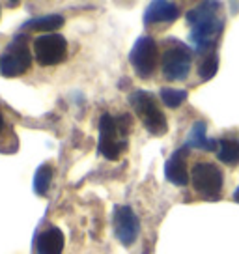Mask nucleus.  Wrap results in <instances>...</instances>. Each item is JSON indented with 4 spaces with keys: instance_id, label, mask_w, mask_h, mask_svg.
<instances>
[{
    "instance_id": "3",
    "label": "nucleus",
    "mask_w": 239,
    "mask_h": 254,
    "mask_svg": "<svg viewBox=\"0 0 239 254\" xmlns=\"http://www.w3.org/2000/svg\"><path fill=\"white\" fill-rule=\"evenodd\" d=\"M30 65H32V55H30L28 36L17 34L0 55V75L6 79L21 77L30 69Z\"/></svg>"
},
{
    "instance_id": "2",
    "label": "nucleus",
    "mask_w": 239,
    "mask_h": 254,
    "mask_svg": "<svg viewBox=\"0 0 239 254\" xmlns=\"http://www.w3.org/2000/svg\"><path fill=\"white\" fill-rule=\"evenodd\" d=\"M129 105L133 107L135 114L140 118L146 131L152 136H163L168 131V122L165 112L159 109L155 95L146 90H136L129 95Z\"/></svg>"
},
{
    "instance_id": "19",
    "label": "nucleus",
    "mask_w": 239,
    "mask_h": 254,
    "mask_svg": "<svg viewBox=\"0 0 239 254\" xmlns=\"http://www.w3.org/2000/svg\"><path fill=\"white\" fill-rule=\"evenodd\" d=\"M217 71H219V56H217L215 51H213V53H209V55L204 56V60L200 62L198 77L202 80H211L217 75Z\"/></svg>"
},
{
    "instance_id": "17",
    "label": "nucleus",
    "mask_w": 239,
    "mask_h": 254,
    "mask_svg": "<svg viewBox=\"0 0 239 254\" xmlns=\"http://www.w3.org/2000/svg\"><path fill=\"white\" fill-rule=\"evenodd\" d=\"M159 97L163 105L168 107V109H178V107H181V105L187 101V90H178V88H161L159 90Z\"/></svg>"
},
{
    "instance_id": "5",
    "label": "nucleus",
    "mask_w": 239,
    "mask_h": 254,
    "mask_svg": "<svg viewBox=\"0 0 239 254\" xmlns=\"http://www.w3.org/2000/svg\"><path fill=\"white\" fill-rule=\"evenodd\" d=\"M191 183L202 198L217 202L223 196V170L213 163H196L191 170Z\"/></svg>"
},
{
    "instance_id": "20",
    "label": "nucleus",
    "mask_w": 239,
    "mask_h": 254,
    "mask_svg": "<svg viewBox=\"0 0 239 254\" xmlns=\"http://www.w3.org/2000/svg\"><path fill=\"white\" fill-rule=\"evenodd\" d=\"M234 200H236V202L239 204V187L236 189V192H234Z\"/></svg>"
},
{
    "instance_id": "7",
    "label": "nucleus",
    "mask_w": 239,
    "mask_h": 254,
    "mask_svg": "<svg viewBox=\"0 0 239 254\" xmlns=\"http://www.w3.org/2000/svg\"><path fill=\"white\" fill-rule=\"evenodd\" d=\"M34 56L40 65H58L67 58V41L62 34H41L32 43Z\"/></svg>"
},
{
    "instance_id": "18",
    "label": "nucleus",
    "mask_w": 239,
    "mask_h": 254,
    "mask_svg": "<svg viewBox=\"0 0 239 254\" xmlns=\"http://www.w3.org/2000/svg\"><path fill=\"white\" fill-rule=\"evenodd\" d=\"M53 174H55V170H53L51 165H41L36 170V174H34V190H36V194H40V196L47 194L51 182H53Z\"/></svg>"
},
{
    "instance_id": "21",
    "label": "nucleus",
    "mask_w": 239,
    "mask_h": 254,
    "mask_svg": "<svg viewBox=\"0 0 239 254\" xmlns=\"http://www.w3.org/2000/svg\"><path fill=\"white\" fill-rule=\"evenodd\" d=\"M4 129V116H2V112H0V131Z\"/></svg>"
},
{
    "instance_id": "10",
    "label": "nucleus",
    "mask_w": 239,
    "mask_h": 254,
    "mask_svg": "<svg viewBox=\"0 0 239 254\" xmlns=\"http://www.w3.org/2000/svg\"><path fill=\"white\" fill-rule=\"evenodd\" d=\"M187 157H189V148H179L176 150L165 163V178L176 187H187L189 183V172H187Z\"/></svg>"
},
{
    "instance_id": "12",
    "label": "nucleus",
    "mask_w": 239,
    "mask_h": 254,
    "mask_svg": "<svg viewBox=\"0 0 239 254\" xmlns=\"http://www.w3.org/2000/svg\"><path fill=\"white\" fill-rule=\"evenodd\" d=\"M64 232L56 226H49L36 238V253L38 254H62L64 253Z\"/></svg>"
},
{
    "instance_id": "15",
    "label": "nucleus",
    "mask_w": 239,
    "mask_h": 254,
    "mask_svg": "<svg viewBox=\"0 0 239 254\" xmlns=\"http://www.w3.org/2000/svg\"><path fill=\"white\" fill-rule=\"evenodd\" d=\"M217 157L224 165L236 167L239 163V140L228 138V136L221 138L219 140V148H217Z\"/></svg>"
},
{
    "instance_id": "16",
    "label": "nucleus",
    "mask_w": 239,
    "mask_h": 254,
    "mask_svg": "<svg viewBox=\"0 0 239 254\" xmlns=\"http://www.w3.org/2000/svg\"><path fill=\"white\" fill-rule=\"evenodd\" d=\"M65 23V19L58 13H51V15H43V17H36V19H30L23 24V28H30V30H41L47 32V34H53V30L60 28L62 24Z\"/></svg>"
},
{
    "instance_id": "6",
    "label": "nucleus",
    "mask_w": 239,
    "mask_h": 254,
    "mask_svg": "<svg viewBox=\"0 0 239 254\" xmlns=\"http://www.w3.org/2000/svg\"><path fill=\"white\" fill-rule=\"evenodd\" d=\"M129 62L140 79H150L159 64V47L152 36H140L129 53Z\"/></svg>"
},
{
    "instance_id": "1",
    "label": "nucleus",
    "mask_w": 239,
    "mask_h": 254,
    "mask_svg": "<svg viewBox=\"0 0 239 254\" xmlns=\"http://www.w3.org/2000/svg\"><path fill=\"white\" fill-rule=\"evenodd\" d=\"M131 129V116L120 114L112 116L105 112L99 118V140L97 151L107 161H118L120 155L127 150V135Z\"/></svg>"
},
{
    "instance_id": "9",
    "label": "nucleus",
    "mask_w": 239,
    "mask_h": 254,
    "mask_svg": "<svg viewBox=\"0 0 239 254\" xmlns=\"http://www.w3.org/2000/svg\"><path fill=\"white\" fill-rule=\"evenodd\" d=\"M114 234L123 247H131L138 239L140 221L131 206L114 207Z\"/></svg>"
},
{
    "instance_id": "8",
    "label": "nucleus",
    "mask_w": 239,
    "mask_h": 254,
    "mask_svg": "<svg viewBox=\"0 0 239 254\" xmlns=\"http://www.w3.org/2000/svg\"><path fill=\"white\" fill-rule=\"evenodd\" d=\"M223 30H224V19L219 15L194 24L191 28V34H189V40H191L196 55L206 56L209 53H213V49H215Z\"/></svg>"
},
{
    "instance_id": "13",
    "label": "nucleus",
    "mask_w": 239,
    "mask_h": 254,
    "mask_svg": "<svg viewBox=\"0 0 239 254\" xmlns=\"http://www.w3.org/2000/svg\"><path fill=\"white\" fill-rule=\"evenodd\" d=\"M185 148H196L204 151H215L219 148V140L207 138V126L206 122H194L189 129V135L185 138Z\"/></svg>"
},
{
    "instance_id": "14",
    "label": "nucleus",
    "mask_w": 239,
    "mask_h": 254,
    "mask_svg": "<svg viewBox=\"0 0 239 254\" xmlns=\"http://www.w3.org/2000/svg\"><path fill=\"white\" fill-rule=\"evenodd\" d=\"M219 8H221V2H202V4H198V6H194L192 9L187 11V17H185L187 24L192 28L194 24L215 17L219 13Z\"/></svg>"
},
{
    "instance_id": "4",
    "label": "nucleus",
    "mask_w": 239,
    "mask_h": 254,
    "mask_svg": "<svg viewBox=\"0 0 239 254\" xmlns=\"http://www.w3.org/2000/svg\"><path fill=\"white\" fill-rule=\"evenodd\" d=\"M192 51L176 38H168L167 49L161 58V69L167 80H185L191 73Z\"/></svg>"
},
{
    "instance_id": "11",
    "label": "nucleus",
    "mask_w": 239,
    "mask_h": 254,
    "mask_svg": "<svg viewBox=\"0 0 239 254\" xmlns=\"http://www.w3.org/2000/svg\"><path fill=\"white\" fill-rule=\"evenodd\" d=\"M179 6L168 0H153L148 4V8L144 11V24H170L178 21L179 17Z\"/></svg>"
}]
</instances>
